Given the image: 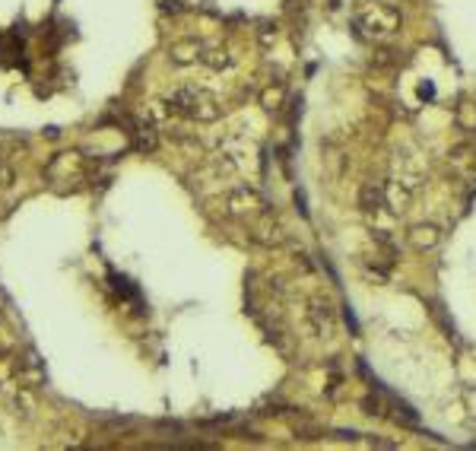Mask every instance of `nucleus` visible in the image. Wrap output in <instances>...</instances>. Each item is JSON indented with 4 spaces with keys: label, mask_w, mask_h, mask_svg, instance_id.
I'll return each mask as SVG.
<instances>
[{
    "label": "nucleus",
    "mask_w": 476,
    "mask_h": 451,
    "mask_svg": "<svg viewBox=\"0 0 476 451\" xmlns=\"http://www.w3.org/2000/svg\"><path fill=\"white\" fill-rule=\"evenodd\" d=\"M133 133H137V137H133L137 150H146V152H152V150H156V131H152L149 124H146V127H137Z\"/></svg>",
    "instance_id": "nucleus-13"
},
{
    "label": "nucleus",
    "mask_w": 476,
    "mask_h": 451,
    "mask_svg": "<svg viewBox=\"0 0 476 451\" xmlns=\"http://www.w3.org/2000/svg\"><path fill=\"white\" fill-rule=\"evenodd\" d=\"M305 321H308V330L315 337H330L336 327V308L321 296L308 299V305H305Z\"/></svg>",
    "instance_id": "nucleus-2"
},
{
    "label": "nucleus",
    "mask_w": 476,
    "mask_h": 451,
    "mask_svg": "<svg viewBox=\"0 0 476 451\" xmlns=\"http://www.w3.org/2000/svg\"><path fill=\"white\" fill-rule=\"evenodd\" d=\"M203 42H197V38H181V42H175L169 48V57H171V64H194V61H200L203 57Z\"/></svg>",
    "instance_id": "nucleus-6"
},
{
    "label": "nucleus",
    "mask_w": 476,
    "mask_h": 451,
    "mask_svg": "<svg viewBox=\"0 0 476 451\" xmlns=\"http://www.w3.org/2000/svg\"><path fill=\"white\" fill-rule=\"evenodd\" d=\"M228 213L245 216V213H267V203L260 200V194L254 188H235L232 194L226 197Z\"/></svg>",
    "instance_id": "nucleus-3"
},
{
    "label": "nucleus",
    "mask_w": 476,
    "mask_h": 451,
    "mask_svg": "<svg viewBox=\"0 0 476 451\" xmlns=\"http://www.w3.org/2000/svg\"><path fill=\"white\" fill-rule=\"evenodd\" d=\"M279 38V29H276V23H260L257 25V42L264 44V48H270L273 42Z\"/></svg>",
    "instance_id": "nucleus-15"
},
{
    "label": "nucleus",
    "mask_w": 476,
    "mask_h": 451,
    "mask_svg": "<svg viewBox=\"0 0 476 451\" xmlns=\"http://www.w3.org/2000/svg\"><path fill=\"white\" fill-rule=\"evenodd\" d=\"M463 404H467V423H476V387L463 391Z\"/></svg>",
    "instance_id": "nucleus-16"
},
{
    "label": "nucleus",
    "mask_w": 476,
    "mask_h": 451,
    "mask_svg": "<svg viewBox=\"0 0 476 451\" xmlns=\"http://www.w3.org/2000/svg\"><path fill=\"white\" fill-rule=\"evenodd\" d=\"M448 162L451 165H476V146L470 143V140H463V143H454L448 150Z\"/></svg>",
    "instance_id": "nucleus-11"
},
{
    "label": "nucleus",
    "mask_w": 476,
    "mask_h": 451,
    "mask_svg": "<svg viewBox=\"0 0 476 451\" xmlns=\"http://www.w3.org/2000/svg\"><path fill=\"white\" fill-rule=\"evenodd\" d=\"M200 61L207 64V67H213V70H228L235 64V54L228 48H207Z\"/></svg>",
    "instance_id": "nucleus-10"
},
{
    "label": "nucleus",
    "mask_w": 476,
    "mask_h": 451,
    "mask_svg": "<svg viewBox=\"0 0 476 451\" xmlns=\"http://www.w3.org/2000/svg\"><path fill=\"white\" fill-rule=\"evenodd\" d=\"M251 239L257 241V245H264V248H273V245H283L286 235H283V226H276V222L267 216L264 222H257V226H254Z\"/></svg>",
    "instance_id": "nucleus-8"
},
{
    "label": "nucleus",
    "mask_w": 476,
    "mask_h": 451,
    "mask_svg": "<svg viewBox=\"0 0 476 451\" xmlns=\"http://www.w3.org/2000/svg\"><path fill=\"white\" fill-rule=\"evenodd\" d=\"M283 102H286V86H283V83L260 89V105H264V112H279V108H283Z\"/></svg>",
    "instance_id": "nucleus-12"
},
{
    "label": "nucleus",
    "mask_w": 476,
    "mask_h": 451,
    "mask_svg": "<svg viewBox=\"0 0 476 451\" xmlns=\"http://www.w3.org/2000/svg\"><path fill=\"white\" fill-rule=\"evenodd\" d=\"M454 124L463 133H476V102H460L454 108Z\"/></svg>",
    "instance_id": "nucleus-9"
},
{
    "label": "nucleus",
    "mask_w": 476,
    "mask_h": 451,
    "mask_svg": "<svg viewBox=\"0 0 476 451\" xmlns=\"http://www.w3.org/2000/svg\"><path fill=\"white\" fill-rule=\"evenodd\" d=\"M381 188H384V200H387V210H391V213H403L413 203V197H416V188L400 181V178H387V184H381Z\"/></svg>",
    "instance_id": "nucleus-5"
},
{
    "label": "nucleus",
    "mask_w": 476,
    "mask_h": 451,
    "mask_svg": "<svg viewBox=\"0 0 476 451\" xmlns=\"http://www.w3.org/2000/svg\"><path fill=\"white\" fill-rule=\"evenodd\" d=\"M355 29L359 35L374 38V42H384V38L397 35L400 25H403V16L393 4L387 0H374V4H359L355 6V16H353Z\"/></svg>",
    "instance_id": "nucleus-1"
},
{
    "label": "nucleus",
    "mask_w": 476,
    "mask_h": 451,
    "mask_svg": "<svg viewBox=\"0 0 476 451\" xmlns=\"http://www.w3.org/2000/svg\"><path fill=\"white\" fill-rule=\"evenodd\" d=\"M359 404H362V413H365V416H387L384 400H381V397H372V394H365Z\"/></svg>",
    "instance_id": "nucleus-14"
},
{
    "label": "nucleus",
    "mask_w": 476,
    "mask_h": 451,
    "mask_svg": "<svg viewBox=\"0 0 476 451\" xmlns=\"http://www.w3.org/2000/svg\"><path fill=\"white\" fill-rule=\"evenodd\" d=\"M444 239L441 226H435V222H416V226L406 232V241H410L413 251H432V248H438Z\"/></svg>",
    "instance_id": "nucleus-4"
},
{
    "label": "nucleus",
    "mask_w": 476,
    "mask_h": 451,
    "mask_svg": "<svg viewBox=\"0 0 476 451\" xmlns=\"http://www.w3.org/2000/svg\"><path fill=\"white\" fill-rule=\"evenodd\" d=\"M359 207L365 216H381L387 210V200H384V188H378V184H365L359 194Z\"/></svg>",
    "instance_id": "nucleus-7"
}]
</instances>
